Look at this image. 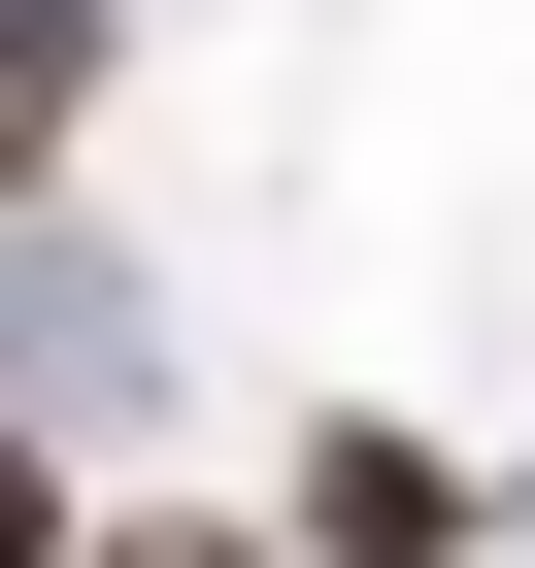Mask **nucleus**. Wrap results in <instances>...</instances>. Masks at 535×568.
<instances>
[{"label":"nucleus","instance_id":"1","mask_svg":"<svg viewBox=\"0 0 535 568\" xmlns=\"http://www.w3.org/2000/svg\"><path fill=\"white\" fill-rule=\"evenodd\" d=\"M268 568H502V468H435V435H302V468H268Z\"/></svg>","mask_w":535,"mask_h":568},{"label":"nucleus","instance_id":"2","mask_svg":"<svg viewBox=\"0 0 535 568\" xmlns=\"http://www.w3.org/2000/svg\"><path fill=\"white\" fill-rule=\"evenodd\" d=\"M0 402H34V435L134 402V267H101V234H0Z\"/></svg>","mask_w":535,"mask_h":568},{"label":"nucleus","instance_id":"3","mask_svg":"<svg viewBox=\"0 0 535 568\" xmlns=\"http://www.w3.org/2000/svg\"><path fill=\"white\" fill-rule=\"evenodd\" d=\"M101 68H134V0H0V201H68V134H101Z\"/></svg>","mask_w":535,"mask_h":568},{"label":"nucleus","instance_id":"4","mask_svg":"<svg viewBox=\"0 0 535 568\" xmlns=\"http://www.w3.org/2000/svg\"><path fill=\"white\" fill-rule=\"evenodd\" d=\"M68 535H101V501H68V435L0 402V568H68Z\"/></svg>","mask_w":535,"mask_h":568},{"label":"nucleus","instance_id":"5","mask_svg":"<svg viewBox=\"0 0 535 568\" xmlns=\"http://www.w3.org/2000/svg\"><path fill=\"white\" fill-rule=\"evenodd\" d=\"M68 568H268V535H234V501H101Z\"/></svg>","mask_w":535,"mask_h":568},{"label":"nucleus","instance_id":"6","mask_svg":"<svg viewBox=\"0 0 535 568\" xmlns=\"http://www.w3.org/2000/svg\"><path fill=\"white\" fill-rule=\"evenodd\" d=\"M502 535H535V501H502Z\"/></svg>","mask_w":535,"mask_h":568}]
</instances>
